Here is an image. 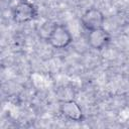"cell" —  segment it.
Wrapping results in <instances>:
<instances>
[{
  "label": "cell",
  "instance_id": "obj_4",
  "mask_svg": "<svg viewBox=\"0 0 129 129\" xmlns=\"http://www.w3.org/2000/svg\"><path fill=\"white\" fill-rule=\"evenodd\" d=\"M110 33L104 27L91 30L88 34V43L96 50H102L110 42Z\"/></svg>",
  "mask_w": 129,
  "mask_h": 129
},
{
  "label": "cell",
  "instance_id": "obj_1",
  "mask_svg": "<svg viewBox=\"0 0 129 129\" xmlns=\"http://www.w3.org/2000/svg\"><path fill=\"white\" fill-rule=\"evenodd\" d=\"M47 41L52 47L62 49L68 47L72 43L73 37L70 30L64 25L54 24L48 32Z\"/></svg>",
  "mask_w": 129,
  "mask_h": 129
},
{
  "label": "cell",
  "instance_id": "obj_3",
  "mask_svg": "<svg viewBox=\"0 0 129 129\" xmlns=\"http://www.w3.org/2000/svg\"><path fill=\"white\" fill-rule=\"evenodd\" d=\"M81 21H82L83 26L87 30L91 31L94 29L102 28L104 26L105 16L101 10L93 7V8L87 9L83 13V15L81 17Z\"/></svg>",
  "mask_w": 129,
  "mask_h": 129
},
{
  "label": "cell",
  "instance_id": "obj_5",
  "mask_svg": "<svg viewBox=\"0 0 129 129\" xmlns=\"http://www.w3.org/2000/svg\"><path fill=\"white\" fill-rule=\"evenodd\" d=\"M59 111L62 116H64L67 119L75 122H80L83 120V111L81 106L74 100H68L60 104Z\"/></svg>",
  "mask_w": 129,
  "mask_h": 129
},
{
  "label": "cell",
  "instance_id": "obj_2",
  "mask_svg": "<svg viewBox=\"0 0 129 129\" xmlns=\"http://www.w3.org/2000/svg\"><path fill=\"white\" fill-rule=\"evenodd\" d=\"M37 15L35 6L27 0H18L12 8V18L17 23L31 21Z\"/></svg>",
  "mask_w": 129,
  "mask_h": 129
}]
</instances>
